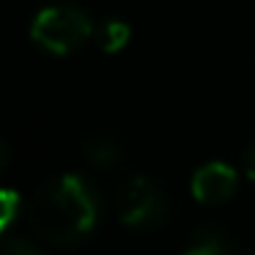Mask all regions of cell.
Segmentation results:
<instances>
[{"instance_id": "1", "label": "cell", "mask_w": 255, "mask_h": 255, "mask_svg": "<svg viewBox=\"0 0 255 255\" xmlns=\"http://www.w3.org/2000/svg\"><path fill=\"white\" fill-rule=\"evenodd\" d=\"M30 225L52 244H77L96 225V195L80 176H58L47 181L30 200Z\"/></svg>"}, {"instance_id": "2", "label": "cell", "mask_w": 255, "mask_h": 255, "mask_svg": "<svg viewBox=\"0 0 255 255\" xmlns=\"http://www.w3.org/2000/svg\"><path fill=\"white\" fill-rule=\"evenodd\" d=\"M94 33V22L74 6H50L36 14L30 25V39L52 55H69L80 50Z\"/></svg>"}, {"instance_id": "3", "label": "cell", "mask_w": 255, "mask_h": 255, "mask_svg": "<svg viewBox=\"0 0 255 255\" xmlns=\"http://www.w3.org/2000/svg\"><path fill=\"white\" fill-rule=\"evenodd\" d=\"M167 211V200L165 192L156 187L151 178L145 176H134L127 181V187L121 189V200H118V217L124 225L132 228H143V225H154L165 217Z\"/></svg>"}, {"instance_id": "4", "label": "cell", "mask_w": 255, "mask_h": 255, "mask_svg": "<svg viewBox=\"0 0 255 255\" xmlns=\"http://www.w3.org/2000/svg\"><path fill=\"white\" fill-rule=\"evenodd\" d=\"M236 187H239V176L225 162H209V165L198 167L192 176V198L206 206L225 203L228 198H233Z\"/></svg>"}, {"instance_id": "5", "label": "cell", "mask_w": 255, "mask_h": 255, "mask_svg": "<svg viewBox=\"0 0 255 255\" xmlns=\"http://www.w3.org/2000/svg\"><path fill=\"white\" fill-rule=\"evenodd\" d=\"M228 253V242L220 236V231L214 228H203L192 236V242L187 244L181 255H225Z\"/></svg>"}, {"instance_id": "6", "label": "cell", "mask_w": 255, "mask_h": 255, "mask_svg": "<svg viewBox=\"0 0 255 255\" xmlns=\"http://www.w3.org/2000/svg\"><path fill=\"white\" fill-rule=\"evenodd\" d=\"M129 39H132V30L121 19H107L99 28V47L105 52H121L129 44Z\"/></svg>"}, {"instance_id": "7", "label": "cell", "mask_w": 255, "mask_h": 255, "mask_svg": "<svg viewBox=\"0 0 255 255\" xmlns=\"http://www.w3.org/2000/svg\"><path fill=\"white\" fill-rule=\"evenodd\" d=\"M85 156H88V162H94L99 167H110L121 159V148L110 137H94L85 143Z\"/></svg>"}, {"instance_id": "8", "label": "cell", "mask_w": 255, "mask_h": 255, "mask_svg": "<svg viewBox=\"0 0 255 255\" xmlns=\"http://www.w3.org/2000/svg\"><path fill=\"white\" fill-rule=\"evenodd\" d=\"M19 209H22L19 192H14V189H8V187L0 189V233H6L8 228L17 222Z\"/></svg>"}, {"instance_id": "9", "label": "cell", "mask_w": 255, "mask_h": 255, "mask_svg": "<svg viewBox=\"0 0 255 255\" xmlns=\"http://www.w3.org/2000/svg\"><path fill=\"white\" fill-rule=\"evenodd\" d=\"M0 255H41L36 244H30L28 239H0Z\"/></svg>"}, {"instance_id": "10", "label": "cell", "mask_w": 255, "mask_h": 255, "mask_svg": "<svg viewBox=\"0 0 255 255\" xmlns=\"http://www.w3.org/2000/svg\"><path fill=\"white\" fill-rule=\"evenodd\" d=\"M244 167H247V176L255 181V140L247 145V154H244Z\"/></svg>"}, {"instance_id": "11", "label": "cell", "mask_w": 255, "mask_h": 255, "mask_svg": "<svg viewBox=\"0 0 255 255\" xmlns=\"http://www.w3.org/2000/svg\"><path fill=\"white\" fill-rule=\"evenodd\" d=\"M6 162H8V148H6V143L0 140V173H3V167H6Z\"/></svg>"}]
</instances>
